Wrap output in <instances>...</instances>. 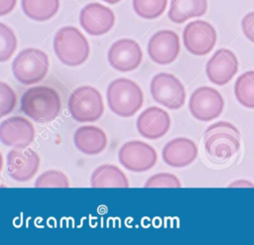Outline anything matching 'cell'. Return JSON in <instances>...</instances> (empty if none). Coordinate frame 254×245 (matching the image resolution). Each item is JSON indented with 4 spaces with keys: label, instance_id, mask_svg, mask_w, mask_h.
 I'll return each mask as SVG.
<instances>
[{
    "label": "cell",
    "instance_id": "6da1fadb",
    "mask_svg": "<svg viewBox=\"0 0 254 245\" xmlns=\"http://www.w3.org/2000/svg\"><path fill=\"white\" fill-rule=\"evenodd\" d=\"M61 107L59 93L50 86H32L21 97V110L28 117L40 123L55 120L61 111Z\"/></svg>",
    "mask_w": 254,
    "mask_h": 245
},
{
    "label": "cell",
    "instance_id": "7a4b0ae2",
    "mask_svg": "<svg viewBox=\"0 0 254 245\" xmlns=\"http://www.w3.org/2000/svg\"><path fill=\"white\" fill-rule=\"evenodd\" d=\"M204 149L215 162L231 159L240 148V134L229 122L219 121L210 125L203 135Z\"/></svg>",
    "mask_w": 254,
    "mask_h": 245
},
{
    "label": "cell",
    "instance_id": "3957f363",
    "mask_svg": "<svg viewBox=\"0 0 254 245\" xmlns=\"http://www.w3.org/2000/svg\"><path fill=\"white\" fill-rule=\"evenodd\" d=\"M106 98L110 110L121 117L133 116L144 102L142 89L128 78L111 81L106 90Z\"/></svg>",
    "mask_w": 254,
    "mask_h": 245
},
{
    "label": "cell",
    "instance_id": "277c9868",
    "mask_svg": "<svg viewBox=\"0 0 254 245\" xmlns=\"http://www.w3.org/2000/svg\"><path fill=\"white\" fill-rule=\"evenodd\" d=\"M54 51L63 63L77 66L87 60L89 45L77 28L66 26L57 32L54 39Z\"/></svg>",
    "mask_w": 254,
    "mask_h": 245
},
{
    "label": "cell",
    "instance_id": "5b68a950",
    "mask_svg": "<svg viewBox=\"0 0 254 245\" xmlns=\"http://www.w3.org/2000/svg\"><path fill=\"white\" fill-rule=\"evenodd\" d=\"M49 59L45 52L28 48L21 51L12 62L15 78L24 85L40 82L48 73Z\"/></svg>",
    "mask_w": 254,
    "mask_h": 245
},
{
    "label": "cell",
    "instance_id": "8992f818",
    "mask_svg": "<svg viewBox=\"0 0 254 245\" xmlns=\"http://www.w3.org/2000/svg\"><path fill=\"white\" fill-rule=\"evenodd\" d=\"M68 111L71 117L80 123L98 120L104 111V104L100 92L89 85L74 89L68 98Z\"/></svg>",
    "mask_w": 254,
    "mask_h": 245
},
{
    "label": "cell",
    "instance_id": "52a82bcc",
    "mask_svg": "<svg viewBox=\"0 0 254 245\" xmlns=\"http://www.w3.org/2000/svg\"><path fill=\"white\" fill-rule=\"evenodd\" d=\"M150 90L153 99L169 109H179L185 104V86L171 73L156 74L151 80Z\"/></svg>",
    "mask_w": 254,
    "mask_h": 245
},
{
    "label": "cell",
    "instance_id": "ba28073f",
    "mask_svg": "<svg viewBox=\"0 0 254 245\" xmlns=\"http://www.w3.org/2000/svg\"><path fill=\"white\" fill-rule=\"evenodd\" d=\"M157 158V152L151 145L137 140L126 142L118 153L120 164L128 171L135 173L152 169Z\"/></svg>",
    "mask_w": 254,
    "mask_h": 245
},
{
    "label": "cell",
    "instance_id": "9c48e42d",
    "mask_svg": "<svg viewBox=\"0 0 254 245\" xmlns=\"http://www.w3.org/2000/svg\"><path fill=\"white\" fill-rule=\"evenodd\" d=\"M224 107L221 94L214 88L201 86L190 95L189 108L191 115L199 121H211L217 118Z\"/></svg>",
    "mask_w": 254,
    "mask_h": 245
},
{
    "label": "cell",
    "instance_id": "30bf717a",
    "mask_svg": "<svg viewBox=\"0 0 254 245\" xmlns=\"http://www.w3.org/2000/svg\"><path fill=\"white\" fill-rule=\"evenodd\" d=\"M183 41L190 54L204 56L213 49L216 43V32L213 26L206 21H192L185 27Z\"/></svg>",
    "mask_w": 254,
    "mask_h": 245
},
{
    "label": "cell",
    "instance_id": "8fae6325",
    "mask_svg": "<svg viewBox=\"0 0 254 245\" xmlns=\"http://www.w3.org/2000/svg\"><path fill=\"white\" fill-rule=\"evenodd\" d=\"M39 155L31 148H14L8 152L6 168L8 175L17 182H27L38 172Z\"/></svg>",
    "mask_w": 254,
    "mask_h": 245
},
{
    "label": "cell",
    "instance_id": "7c38bea8",
    "mask_svg": "<svg viewBox=\"0 0 254 245\" xmlns=\"http://www.w3.org/2000/svg\"><path fill=\"white\" fill-rule=\"evenodd\" d=\"M107 58L114 69L127 72L140 65L143 54L137 42L132 39H121L111 45Z\"/></svg>",
    "mask_w": 254,
    "mask_h": 245
},
{
    "label": "cell",
    "instance_id": "4fadbf2b",
    "mask_svg": "<svg viewBox=\"0 0 254 245\" xmlns=\"http://www.w3.org/2000/svg\"><path fill=\"white\" fill-rule=\"evenodd\" d=\"M0 139L12 148H26L35 139V128L25 117L12 116L1 122Z\"/></svg>",
    "mask_w": 254,
    "mask_h": 245
},
{
    "label": "cell",
    "instance_id": "5bb4252c",
    "mask_svg": "<svg viewBox=\"0 0 254 245\" xmlns=\"http://www.w3.org/2000/svg\"><path fill=\"white\" fill-rule=\"evenodd\" d=\"M114 22L115 16L112 10L99 3H89L80 11V26L91 36H100L108 33Z\"/></svg>",
    "mask_w": 254,
    "mask_h": 245
},
{
    "label": "cell",
    "instance_id": "9a60e30c",
    "mask_svg": "<svg viewBox=\"0 0 254 245\" xmlns=\"http://www.w3.org/2000/svg\"><path fill=\"white\" fill-rule=\"evenodd\" d=\"M180 53V39L171 30H161L155 33L148 43L150 59L159 64L172 63Z\"/></svg>",
    "mask_w": 254,
    "mask_h": 245
},
{
    "label": "cell",
    "instance_id": "2e32d148",
    "mask_svg": "<svg viewBox=\"0 0 254 245\" xmlns=\"http://www.w3.org/2000/svg\"><path fill=\"white\" fill-rule=\"evenodd\" d=\"M238 69L236 56L228 49H219L209 59L205 71L208 79L217 85L229 82Z\"/></svg>",
    "mask_w": 254,
    "mask_h": 245
},
{
    "label": "cell",
    "instance_id": "e0dca14e",
    "mask_svg": "<svg viewBox=\"0 0 254 245\" xmlns=\"http://www.w3.org/2000/svg\"><path fill=\"white\" fill-rule=\"evenodd\" d=\"M171 126V119L164 109L151 106L145 109L137 118L136 127L139 134L151 140L159 139L167 134Z\"/></svg>",
    "mask_w": 254,
    "mask_h": 245
},
{
    "label": "cell",
    "instance_id": "ac0fdd59",
    "mask_svg": "<svg viewBox=\"0 0 254 245\" xmlns=\"http://www.w3.org/2000/svg\"><path fill=\"white\" fill-rule=\"evenodd\" d=\"M197 156L194 142L189 138L179 137L169 141L163 148L164 162L174 168H183L191 164Z\"/></svg>",
    "mask_w": 254,
    "mask_h": 245
},
{
    "label": "cell",
    "instance_id": "d6986e66",
    "mask_svg": "<svg viewBox=\"0 0 254 245\" xmlns=\"http://www.w3.org/2000/svg\"><path fill=\"white\" fill-rule=\"evenodd\" d=\"M73 142L81 153L93 156L101 153L106 148L107 136L100 128L86 125L75 130Z\"/></svg>",
    "mask_w": 254,
    "mask_h": 245
},
{
    "label": "cell",
    "instance_id": "ffe728a7",
    "mask_svg": "<svg viewBox=\"0 0 254 245\" xmlns=\"http://www.w3.org/2000/svg\"><path fill=\"white\" fill-rule=\"evenodd\" d=\"M92 187H128L125 174L116 166L105 164L96 168L90 178Z\"/></svg>",
    "mask_w": 254,
    "mask_h": 245
},
{
    "label": "cell",
    "instance_id": "44dd1931",
    "mask_svg": "<svg viewBox=\"0 0 254 245\" xmlns=\"http://www.w3.org/2000/svg\"><path fill=\"white\" fill-rule=\"evenodd\" d=\"M206 9V0H171L168 16L172 22L181 24L190 18L202 16Z\"/></svg>",
    "mask_w": 254,
    "mask_h": 245
},
{
    "label": "cell",
    "instance_id": "7402d4cb",
    "mask_svg": "<svg viewBox=\"0 0 254 245\" xmlns=\"http://www.w3.org/2000/svg\"><path fill=\"white\" fill-rule=\"evenodd\" d=\"M60 0H22V9L27 17L35 21H47L54 17Z\"/></svg>",
    "mask_w": 254,
    "mask_h": 245
},
{
    "label": "cell",
    "instance_id": "603a6c76",
    "mask_svg": "<svg viewBox=\"0 0 254 245\" xmlns=\"http://www.w3.org/2000/svg\"><path fill=\"white\" fill-rule=\"evenodd\" d=\"M234 92L240 104L254 108V70L246 71L236 79Z\"/></svg>",
    "mask_w": 254,
    "mask_h": 245
},
{
    "label": "cell",
    "instance_id": "cb8c5ba5",
    "mask_svg": "<svg viewBox=\"0 0 254 245\" xmlns=\"http://www.w3.org/2000/svg\"><path fill=\"white\" fill-rule=\"evenodd\" d=\"M168 0H133L135 13L144 19H156L167 8Z\"/></svg>",
    "mask_w": 254,
    "mask_h": 245
},
{
    "label": "cell",
    "instance_id": "d4e9b609",
    "mask_svg": "<svg viewBox=\"0 0 254 245\" xmlns=\"http://www.w3.org/2000/svg\"><path fill=\"white\" fill-rule=\"evenodd\" d=\"M0 61H8L17 48V39L13 30L0 23Z\"/></svg>",
    "mask_w": 254,
    "mask_h": 245
},
{
    "label": "cell",
    "instance_id": "484cf974",
    "mask_svg": "<svg viewBox=\"0 0 254 245\" xmlns=\"http://www.w3.org/2000/svg\"><path fill=\"white\" fill-rule=\"evenodd\" d=\"M36 187H68L69 183L64 174L60 171L50 170L38 177Z\"/></svg>",
    "mask_w": 254,
    "mask_h": 245
},
{
    "label": "cell",
    "instance_id": "4316f807",
    "mask_svg": "<svg viewBox=\"0 0 254 245\" xmlns=\"http://www.w3.org/2000/svg\"><path fill=\"white\" fill-rule=\"evenodd\" d=\"M145 187H181V182L177 176L168 173H160L150 177L144 184Z\"/></svg>",
    "mask_w": 254,
    "mask_h": 245
},
{
    "label": "cell",
    "instance_id": "83f0119b",
    "mask_svg": "<svg viewBox=\"0 0 254 245\" xmlns=\"http://www.w3.org/2000/svg\"><path fill=\"white\" fill-rule=\"evenodd\" d=\"M0 94H1V106L0 116L4 117L11 113L17 105V97L14 90L5 82L0 83Z\"/></svg>",
    "mask_w": 254,
    "mask_h": 245
},
{
    "label": "cell",
    "instance_id": "f1b7e54d",
    "mask_svg": "<svg viewBox=\"0 0 254 245\" xmlns=\"http://www.w3.org/2000/svg\"><path fill=\"white\" fill-rule=\"evenodd\" d=\"M241 26L245 37L254 43V12H250L243 17Z\"/></svg>",
    "mask_w": 254,
    "mask_h": 245
},
{
    "label": "cell",
    "instance_id": "f546056e",
    "mask_svg": "<svg viewBox=\"0 0 254 245\" xmlns=\"http://www.w3.org/2000/svg\"><path fill=\"white\" fill-rule=\"evenodd\" d=\"M17 0H0V15H6L10 13L15 5H16Z\"/></svg>",
    "mask_w": 254,
    "mask_h": 245
},
{
    "label": "cell",
    "instance_id": "4dcf8cb0",
    "mask_svg": "<svg viewBox=\"0 0 254 245\" xmlns=\"http://www.w3.org/2000/svg\"><path fill=\"white\" fill-rule=\"evenodd\" d=\"M240 184H242V185H243V184H247L248 186H254V185H253L252 184H250V183H244V184H243L242 182H237V183H233V184H230L229 186H238V185H240Z\"/></svg>",
    "mask_w": 254,
    "mask_h": 245
},
{
    "label": "cell",
    "instance_id": "1f68e13d",
    "mask_svg": "<svg viewBox=\"0 0 254 245\" xmlns=\"http://www.w3.org/2000/svg\"><path fill=\"white\" fill-rule=\"evenodd\" d=\"M103 1H105V2H107V3H109V4H115V3L119 2L120 0H103Z\"/></svg>",
    "mask_w": 254,
    "mask_h": 245
}]
</instances>
